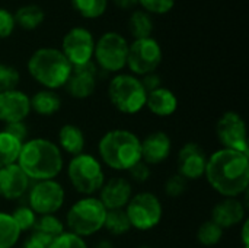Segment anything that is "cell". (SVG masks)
Instances as JSON below:
<instances>
[{
  "label": "cell",
  "instance_id": "1",
  "mask_svg": "<svg viewBox=\"0 0 249 248\" xmlns=\"http://www.w3.org/2000/svg\"><path fill=\"white\" fill-rule=\"evenodd\" d=\"M204 177L209 186L222 197H241L248 191V155L220 148L207 156Z\"/></svg>",
  "mask_w": 249,
  "mask_h": 248
},
{
  "label": "cell",
  "instance_id": "2",
  "mask_svg": "<svg viewBox=\"0 0 249 248\" xmlns=\"http://www.w3.org/2000/svg\"><path fill=\"white\" fill-rule=\"evenodd\" d=\"M16 164L32 183L55 180L64 170V156L55 142L34 137L22 143Z\"/></svg>",
  "mask_w": 249,
  "mask_h": 248
},
{
  "label": "cell",
  "instance_id": "3",
  "mask_svg": "<svg viewBox=\"0 0 249 248\" xmlns=\"http://www.w3.org/2000/svg\"><path fill=\"white\" fill-rule=\"evenodd\" d=\"M98 159L112 171L128 172L142 161V139L127 129H112L98 142Z\"/></svg>",
  "mask_w": 249,
  "mask_h": 248
},
{
  "label": "cell",
  "instance_id": "4",
  "mask_svg": "<svg viewBox=\"0 0 249 248\" xmlns=\"http://www.w3.org/2000/svg\"><path fill=\"white\" fill-rule=\"evenodd\" d=\"M26 66L31 77L44 89L50 91L64 88L73 69L61 50L54 47H41L35 50Z\"/></svg>",
  "mask_w": 249,
  "mask_h": 248
},
{
  "label": "cell",
  "instance_id": "5",
  "mask_svg": "<svg viewBox=\"0 0 249 248\" xmlns=\"http://www.w3.org/2000/svg\"><path fill=\"white\" fill-rule=\"evenodd\" d=\"M107 209L96 196H82L66 213V227L70 232L88 238L104 229Z\"/></svg>",
  "mask_w": 249,
  "mask_h": 248
},
{
  "label": "cell",
  "instance_id": "6",
  "mask_svg": "<svg viewBox=\"0 0 249 248\" xmlns=\"http://www.w3.org/2000/svg\"><path fill=\"white\" fill-rule=\"evenodd\" d=\"M66 174L70 186L82 196L98 194L107 180L101 161L95 155L86 152L71 156Z\"/></svg>",
  "mask_w": 249,
  "mask_h": 248
},
{
  "label": "cell",
  "instance_id": "7",
  "mask_svg": "<svg viewBox=\"0 0 249 248\" xmlns=\"http://www.w3.org/2000/svg\"><path fill=\"white\" fill-rule=\"evenodd\" d=\"M146 96L140 77L131 73H117L108 83V99L121 114H139L146 107Z\"/></svg>",
  "mask_w": 249,
  "mask_h": 248
},
{
  "label": "cell",
  "instance_id": "8",
  "mask_svg": "<svg viewBox=\"0 0 249 248\" xmlns=\"http://www.w3.org/2000/svg\"><path fill=\"white\" fill-rule=\"evenodd\" d=\"M124 210L130 221L131 229L134 228L142 232L155 229L163 218V205L152 191H140L133 194Z\"/></svg>",
  "mask_w": 249,
  "mask_h": 248
},
{
  "label": "cell",
  "instance_id": "9",
  "mask_svg": "<svg viewBox=\"0 0 249 248\" xmlns=\"http://www.w3.org/2000/svg\"><path fill=\"white\" fill-rule=\"evenodd\" d=\"M128 42L127 39L114 31L105 32L95 41L93 60L95 66L108 73H120L127 66Z\"/></svg>",
  "mask_w": 249,
  "mask_h": 248
},
{
  "label": "cell",
  "instance_id": "10",
  "mask_svg": "<svg viewBox=\"0 0 249 248\" xmlns=\"http://www.w3.org/2000/svg\"><path fill=\"white\" fill-rule=\"evenodd\" d=\"M26 196L28 206L36 213V216L55 215L66 202L64 187L57 180H44L32 183Z\"/></svg>",
  "mask_w": 249,
  "mask_h": 248
},
{
  "label": "cell",
  "instance_id": "11",
  "mask_svg": "<svg viewBox=\"0 0 249 248\" xmlns=\"http://www.w3.org/2000/svg\"><path fill=\"white\" fill-rule=\"evenodd\" d=\"M162 48L155 38H142L134 39L128 44L127 66L131 75L142 77L144 75L156 72L162 63Z\"/></svg>",
  "mask_w": 249,
  "mask_h": 248
},
{
  "label": "cell",
  "instance_id": "12",
  "mask_svg": "<svg viewBox=\"0 0 249 248\" xmlns=\"http://www.w3.org/2000/svg\"><path fill=\"white\" fill-rule=\"evenodd\" d=\"M95 38L92 32L83 26H74L66 32L61 42V53L71 67L88 64L93 60Z\"/></svg>",
  "mask_w": 249,
  "mask_h": 248
},
{
  "label": "cell",
  "instance_id": "13",
  "mask_svg": "<svg viewBox=\"0 0 249 248\" xmlns=\"http://www.w3.org/2000/svg\"><path fill=\"white\" fill-rule=\"evenodd\" d=\"M216 136L225 149H232L248 155L247 124L236 111H226L216 123Z\"/></svg>",
  "mask_w": 249,
  "mask_h": 248
},
{
  "label": "cell",
  "instance_id": "14",
  "mask_svg": "<svg viewBox=\"0 0 249 248\" xmlns=\"http://www.w3.org/2000/svg\"><path fill=\"white\" fill-rule=\"evenodd\" d=\"M207 155L203 146L196 142H187L178 152L177 168L178 174L187 181H197L204 177Z\"/></svg>",
  "mask_w": 249,
  "mask_h": 248
},
{
  "label": "cell",
  "instance_id": "15",
  "mask_svg": "<svg viewBox=\"0 0 249 248\" xmlns=\"http://www.w3.org/2000/svg\"><path fill=\"white\" fill-rule=\"evenodd\" d=\"M98 82V67L93 61L71 69V73L64 85L67 94L76 99H86L93 95Z\"/></svg>",
  "mask_w": 249,
  "mask_h": 248
},
{
  "label": "cell",
  "instance_id": "16",
  "mask_svg": "<svg viewBox=\"0 0 249 248\" xmlns=\"http://www.w3.org/2000/svg\"><path fill=\"white\" fill-rule=\"evenodd\" d=\"M31 114L29 96L20 91L13 89L0 92V121L6 126L10 123L25 121Z\"/></svg>",
  "mask_w": 249,
  "mask_h": 248
},
{
  "label": "cell",
  "instance_id": "17",
  "mask_svg": "<svg viewBox=\"0 0 249 248\" xmlns=\"http://www.w3.org/2000/svg\"><path fill=\"white\" fill-rule=\"evenodd\" d=\"M133 194V184L128 178L112 177L105 180L102 189L98 193V199L107 210H115L124 209Z\"/></svg>",
  "mask_w": 249,
  "mask_h": 248
},
{
  "label": "cell",
  "instance_id": "18",
  "mask_svg": "<svg viewBox=\"0 0 249 248\" xmlns=\"http://www.w3.org/2000/svg\"><path fill=\"white\" fill-rule=\"evenodd\" d=\"M247 209L248 206L241 200V197H223L213 206L210 219L222 229H231L247 219Z\"/></svg>",
  "mask_w": 249,
  "mask_h": 248
},
{
  "label": "cell",
  "instance_id": "19",
  "mask_svg": "<svg viewBox=\"0 0 249 248\" xmlns=\"http://www.w3.org/2000/svg\"><path fill=\"white\" fill-rule=\"evenodd\" d=\"M32 181L18 164L0 168V197L4 200H19L26 196Z\"/></svg>",
  "mask_w": 249,
  "mask_h": 248
},
{
  "label": "cell",
  "instance_id": "20",
  "mask_svg": "<svg viewBox=\"0 0 249 248\" xmlns=\"http://www.w3.org/2000/svg\"><path fill=\"white\" fill-rule=\"evenodd\" d=\"M172 152V140L168 133L155 130L142 140V161L152 165L165 162Z\"/></svg>",
  "mask_w": 249,
  "mask_h": 248
},
{
  "label": "cell",
  "instance_id": "21",
  "mask_svg": "<svg viewBox=\"0 0 249 248\" xmlns=\"http://www.w3.org/2000/svg\"><path fill=\"white\" fill-rule=\"evenodd\" d=\"M146 108L156 117H171L178 110V98L171 89L160 86L147 92Z\"/></svg>",
  "mask_w": 249,
  "mask_h": 248
},
{
  "label": "cell",
  "instance_id": "22",
  "mask_svg": "<svg viewBox=\"0 0 249 248\" xmlns=\"http://www.w3.org/2000/svg\"><path fill=\"white\" fill-rule=\"evenodd\" d=\"M57 146L61 152L76 156L85 152L86 148V137L83 130L76 124H64L60 127L57 134Z\"/></svg>",
  "mask_w": 249,
  "mask_h": 248
},
{
  "label": "cell",
  "instance_id": "23",
  "mask_svg": "<svg viewBox=\"0 0 249 248\" xmlns=\"http://www.w3.org/2000/svg\"><path fill=\"white\" fill-rule=\"evenodd\" d=\"M31 101V111L38 115L50 117L60 111L61 108V96L55 91L41 89L29 96Z\"/></svg>",
  "mask_w": 249,
  "mask_h": 248
},
{
  "label": "cell",
  "instance_id": "24",
  "mask_svg": "<svg viewBox=\"0 0 249 248\" xmlns=\"http://www.w3.org/2000/svg\"><path fill=\"white\" fill-rule=\"evenodd\" d=\"M13 19L19 28L25 31H34L44 22L45 13L42 7L38 4H25L16 10V13L13 15Z\"/></svg>",
  "mask_w": 249,
  "mask_h": 248
},
{
  "label": "cell",
  "instance_id": "25",
  "mask_svg": "<svg viewBox=\"0 0 249 248\" xmlns=\"http://www.w3.org/2000/svg\"><path fill=\"white\" fill-rule=\"evenodd\" d=\"M128 31L134 39L150 38L153 32V19L144 10H133L128 19Z\"/></svg>",
  "mask_w": 249,
  "mask_h": 248
},
{
  "label": "cell",
  "instance_id": "26",
  "mask_svg": "<svg viewBox=\"0 0 249 248\" xmlns=\"http://www.w3.org/2000/svg\"><path fill=\"white\" fill-rule=\"evenodd\" d=\"M22 143L4 130H0V168L16 164Z\"/></svg>",
  "mask_w": 249,
  "mask_h": 248
},
{
  "label": "cell",
  "instance_id": "27",
  "mask_svg": "<svg viewBox=\"0 0 249 248\" xmlns=\"http://www.w3.org/2000/svg\"><path fill=\"white\" fill-rule=\"evenodd\" d=\"M104 229L114 237H123L128 234L131 231V225H130L125 210L124 209L108 210L105 216Z\"/></svg>",
  "mask_w": 249,
  "mask_h": 248
},
{
  "label": "cell",
  "instance_id": "28",
  "mask_svg": "<svg viewBox=\"0 0 249 248\" xmlns=\"http://www.w3.org/2000/svg\"><path fill=\"white\" fill-rule=\"evenodd\" d=\"M20 231L10 213L0 210V248L16 247L20 240Z\"/></svg>",
  "mask_w": 249,
  "mask_h": 248
},
{
  "label": "cell",
  "instance_id": "29",
  "mask_svg": "<svg viewBox=\"0 0 249 248\" xmlns=\"http://www.w3.org/2000/svg\"><path fill=\"white\" fill-rule=\"evenodd\" d=\"M223 234H225V229H222L212 219H209V221H204L198 227L196 237H197V241L201 246H204V247H214V246H217L222 241Z\"/></svg>",
  "mask_w": 249,
  "mask_h": 248
},
{
  "label": "cell",
  "instance_id": "30",
  "mask_svg": "<svg viewBox=\"0 0 249 248\" xmlns=\"http://www.w3.org/2000/svg\"><path fill=\"white\" fill-rule=\"evenodd\" d=\"M71 7L85 19H96L105 13L108 0H71Z\"/></svg>",
  "mask_w": 249,
  "mask_h": 248
},
{
  "label": "cell",
  "instance_id": "31",
  "mask_svg": "<svg viewBox=\"0 0 249 248\" xmlns=\"http://www.w3.org/2000/svg\"><path fill=\"white\" fill-rule=\"evenodd\" d=\"M34 231L41 232L44 235H48L51 238H55V237L61 235L66 231V227H64L63 221L58 216H55V215H42V216H38Z\"/></svg>",
  "mask_w": 249,
  "mask_h": 248
},
{
  "label": "cell",
  "instance_id": "32",
  "mask_svg": "<svg viewBox=\"0 0 249 248\" xmlns=\"http://www.w3.org/2000/svg\"><path fill=\"white\" fill-rule=\"evenodd\" d=\"M10 215H12L16 227L19 228L20 234L32 232L34 231L38 216H36V213L28 205H20V206L15 208Z\"/></svg>",
  "mask_w": 249,
  "mask_h": 248
},
{
  "label": "cell",
  "instance_id": "33",
  "mask_svg": "<svg viewBox=\"0 0 249 248\" xmlns=\"http://www.w3.org/2000/svg\"><path fill=\"white\" fill-rule=\"evenodd\" d=\"M19 82H20V75L18 69H15L10 64L0 63V92L18 89Z\"/></svg>",
  "mask_w": 249,
  "mask_h": 248
},
{
  "label": "cell",
  "instance_id": "34",
  "mask_svg": "<svg viewBox=\"0 0 249 248\" xmlns=\"http://www.w3.org/2000/svg\"><path fill=\"white\" fill-rule=\"evenodd\" d=\"M187 187H188V181L177 172V174H172V175H169L166 178L165 186H163V190H165V194L168 197L178 199V197H181V196L185 194Z\"/></svg>",
  "mask_w": 249,
  "mask_h": 248
},
{
  "label": "cell",
  "instance_id": "35",
  "mask_svg": "<svg viewBox=\"0 0 249 248\" xmlns=\"http://www.w3.org/2000/svg\"><path fill=\"white\" fill-rule=\"evenodd\" d=\"M50 248H88V244L85 238L70 231H64L61 235L53 238Z\"/></svg>",
  "mask_w": 249,
  "mask_h": 248
},
{
  "label": "cell",
  "instance_id": "36",
  "mask_svg": "<svg viewBox=\"0 0 249 248\" xmlns=\"http://www.w3.org/2000/svg\"><path fill=\"white\" fill-rule=\"evenodd\" d=\"M139 6H142L147 13L165 15L174 9L175 0H139Z\"/></svg>",
  "mask_w": 249,
  "mask_h": 248
},
{
  "label": "cell",
  "instance_id": "37",
  "mask_svg": "<svg viewBox=\"0 0 249 248\" xmlns=\"http://www.w3.org/2000/svg\"><path fill=\"white\" fill-rule=\"evenodd\" d=\"M128 175H130V181H134V183H139V184H143L146 181H149L150 175H152V170L147 164H144L143 161H140L139 164H136L130 171H128Z\"/></svg>",
  "mask_w": 249,
  "mask_h": 248
},
{
  "label": "cell",
  "instance_id": "38",
  "mask_svg": "<svg viewBox=\"0 0 249 248\" xmlns=\"http://www.w3.org/2000/svg\"><path fill=\"white\" fill-rule=\"evenodd\" d=\"M15 26L16 23H15L13 15L9 10L0 7V39L10 37L15 31Z\"/></svg>",
  "mask_w": 249,
  "mask_h": 248
},
{
  "label": "cell",
  "instance_id": "39",
  "mask_svg": "<svg viewBox=\"0 0 249 248\" xmlns=\"http://www.w3.org/2000/svg\"><path fill=\"white\" fill-rule=\"evenodd\" d=\"M51 241H53L51 237L44 235V234L36 232V231H32V232H29V235L25 240L22 248H50Z\"/></svg>",
  "mask_w": 249,
  "mask_h": 248
},
{
  "label": "cell",
  "instance_id": "40",
  "mask_svg": "<svg viewBox=\"0 0 249 248\" xmlns=\"http://www.w3.org/2000/svg\"><path fill=\"white\" fill-rule=\"evenodd\" d=\"M4 132H7L9 134H12L15 139H18L20 143H25L29 139V129L26 126L25 121H19V123H10L6 124L3 127Z\"/></svg>",
  "mask_w": 249,
  "mask_h": 248
},
{
  "label": "cell",
  "instance_id": "41",
  "mask_svg": "<svg viewBox=\"0 0 249 248\" xmlns=\"http://www.w3.org/2000/svg\"><path fill=\"white\" fill-rule=\"evenodd\" d=\"M140 82L143 85V88L146 89V92H150L153 89H158L162 86V80H160V76L153 72V73H149V75H144L140 77Z\"/></svg>",
  "mask_w": 249,
  "mask_h": 248
},
{
  "label": "cell",
  "instance_id": "42",
  "mask_svg": "<svg viewBox=\"0 0 249 248\" xmlns=\"http://www.w3.org/2000/svg\"><path fill=\"white\" fill-rule=\"evenodd\" d=\"M115 7L120 10H134L139 6V0H112Z\"/></svg>",
  "mask_w": 249,
  "mask_h": 248
},
{
  "label": "cell",
  "instance_id": "43",
  "mask_svg": "<svg viewBox=\"0 0 249 248\" xmlns=\"http://www.w3.org/2000/svg\"><path fill=\"white\" fill-rule=\"evenodd\" d=\"M241 228V240H242V247L249 248V219H245Z\"/></svg>",
  "mask_w": 249,
  "mask_h": 248
},
{
  "label": "cell",
  "instance_id": "44",
  "mask_svg": "<svg viewBox=\"0 0 249 248\" xmlns=\"http://www.w3.org/2000/svg\"><path fill=\"white\" fill-rule=\"evenodd\" d=\"M95 248H114V244H112V241H109V240H99V241L96 243Z\"/></svg>",
  "mask_w": 249,
  "mask_h": 248
},
{
  "label": "cell",
  "instance_id": "45",
  "mask_svg": "<svg viewBox=\"0 0 249 248\" xmlns=\"http://www.w3.org/2000/svg\"><path fill=\"white\" fill-rule=\"evenodd\" d=\"M136 248H152L150 246H146V244H143V246H139V247H136Z\"/></svg>",
  "mask_w": 249,
  "mask_h": 248
},
{
  "label": "cell",
  "instance_id": "46",
  "mask_svg": "<svg viewBox=\"0 0 249 248\" xmlns=\"http://www.w3.org/2000/svg\"><path fill=\"white\" fill-rule=\"evenodd\" d=\"M241 248H245V247H241Z\"/></svg>",
  "mask_w": 249,
  "mask_h": 248
},
{
  "label": "cell",
  "instance_id": "47",
  "mask_svg": "<svg viewBox=\"0 0 249 248\" xmlns=\"http://www.w3.org/2000/svg\"><path fill=\"white\" fill-rule=\"evenodd\" d=\"M13 248H16V247H13Z\"/></svg>",
  "mask_w": 249,
  "mask_h": 248
}]
</instances>
